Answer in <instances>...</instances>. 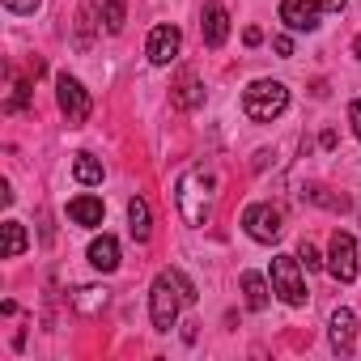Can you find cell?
<instances>
[{
  "mask_svg": "<svg viewBox=\"0 0 361 361\" xmlns=\"http://www.w3.org/2000/svg\"><path fill=\"white\" fill-rule=\"evenodd\" d=\"M213 188H217V178L209 170H200V166L178 178L174 200H178V213H183L188 226H204L209 221V213H213Z\"/></svg>",
  "mask_w": 361,
  "mask_h": 361,
  "instance_id": "1",
  "label": "cell"
},
{
  "mask_svg": "<svg viewBox=\"0 0 361 361\" xmlns=\"http://www.w3.org/2000/svg\"><path fill=\"white\" fill-rule=\"evenodd\" d=\"M183 302H188V293H183V285H178V272H174V268H166V272L153 276L149 310H153V327H157V331H170V327H174L178 306H183Z\"/></svg>",
  "mask_w": 361,
  "mask_h": 361,
  "instance_id": "2",
  "label": "cell"
},
{
  "mask_svg": "<svg viewBox=\"0 0 361 361\" xmlns=\"http://www.w3.org/2000/svg\"><path fill=\"white\" fill-rule=\"evenodd\" d=\"M285 106H289V90H285L281 81H255V85H247V94H243V111H247L255 123H272L276 115H285Z\"/></svg>",
  "mask_w": 361,
  "mask_h": 361,
  "instance_id": "3",
  "label": "cell"
},
{
  "mask_svg": "<svg viewBox=\"0 0 361 361\" xmlns=\"http://www.w3.org/2000/svg\"><path fill=\"white\" fill-rule=\"evenodd\" d=\"M272 293H281L289 306H306L302 259H293V255H276V259H272Z\"/></svg>",
  "mask_w": 361,
  "mask_h": 361,
  "instance_id": "4",
  "label": "cell"
},
{
  "mask_svg": "<svg viewBox=\"0 0 361 361\" xmlns=\"http://www.w3.org/2000/svg\"><path fill=\"white\" fill-rule=\"evenodd\" d=\"M327 272H331L340 285H353V281H357V243H353V234H344V230L331 234V247H327Z\"/></svg>",
  "mask_w": 361,
  "mask_h": 361,
  "instance_id": "5",
  "label": "cell"
},
{
  "mask_svg": "<svg viewBox=\"0 0 361 361\" xmlns=\"http://www.w3.org/2000/svg\"><path fill=\"white\" fill-rule=\"evenodd\" d=\"M56 98H60V111H64V119H68L73 128L90 119V94H85V85H81L77 77L60 73V77H56Z\"/></svg>",
  "mask_w": 361,
  "mask_h": 361,
  "instance_id": "6",
  "label": "cell"
},
{
  "mask_svg": "<svg viewBox=\"0 0 361 361\" xmlns=\"http://www.w3.org/2000/svg\"><path fill=\"white\" fill-rule=\"evenodd\" d=\"M243 226H247V234L255 238V243H276L281 238V213L272 209V204H251L247 213H243Z\"/></svg>",
  "mask_w": 361,
  "mask_h": 361,
  "instance_id": "7",
  "label": "cell"
},
{
  "mask_svg": "<svg viewBox=\"0 0 361 361\" xmlns=\"http://www.w3.org/2000/svg\"><path fill=\"white\" fill-rule=\"evenodd\" d=\"M281 22L298 35H310L319 30V5L314 0H281Z\"/></svg>",
  "mask_w": 361,
  "mask_h": 361,
  "instance_id": "8",
  "label": "cell"
},
{
  "mask_svg": "<svg viewBox=\"0 0 361 361\" xmlns=\"http://www.w3.org/2000/svg\"><path fill=\"white\" fill-rule=\"evenodd\" d=\"M200 35H204L209 47H221V43H226V35H230V13H226L221 0H209V5H204V13H200Z\"/></svg>",
  "mask_w": 361,
  "mask_h": 361,
  "instance_id": "9",
  "label": "cell"
},
{
  "mask_svg": "<svg viewBox=\"0 0 361 361\" xmlns=\"http://www.w3.org/2000/svg\"><path fill=\"white\" fill-rule=\"evenodd\" d=\"M178 47H183V35H178V26H153L145 51H149L153 64H170V60L178 56Z\"/></svg>",
  "mask_w": 361,
  "mask_h": 361,
  "instance_id": "10",
  "label": "cell"
},
{
  "mask_svg": "<svg viewBox=\"0 0 361 361\" xmlns=\"http://www.w3.org/2000/svg\"><path fill=\"white\" fill-rule=\"evenodd\" d=\"M170 102L178 106V111H192V106H200L204 102V85L196 81V73H183L174 81V94H170Z\"/></svg>",
  "mask_w": 361,
  "mask_h": 361,
  "instance_id": "11",
  "label": "cell"
},
{
  "mask_svg": "<svg viewBox=\"0 0 361 361\" xmlns=\"http://www.w3.org/2000/svg\"><path fill=\"white\" fill-rule=\"evenodd\" d=\"M353 331H357L353 310H336V314H331V348H336L340 357L353 353Z\"/></svg>",
  "mask_w": 361,
  "mask_h": 361,
  "instance_id": "12",
  "label": "cell"
},
{
  "mask_svg": "<svg viewBox=\"0 0 361 361\" xmlns=\"http://www.w3.org/2000/svg\"><path fill=\"white\" fill-rule=\"evenodd\" d=\"M90 264H94L98 272H115V268H119V243H115L111 234L94 238V243H90Z\"/></svg>",
  "mask_w": 361,
  "mask_h": 361,
  "instance_id": "13",
  "label": "cell"
},
{
  "mask_svg": "<svg viewBox=\"0 0 361 361\" xmlns=\"http://www.w3.org/2000/svg\"><path fill=\"white\" fill-rule=\"evenodd\" d=\"M68 217H73L77 226H102L106 209H102V200H98V196H77V200L68 204Z\"/></svg>",
  "mask_w": 361,
  "mask_h": 361,
  "instance_id": "14",
  "label": "cell"
},
{
  "mask_svg": "<svg viewBox=\"0 0 361 361\" xmlns=\"http://www.w3.org/2000/svg\"><path fill=\"white\" fill-rule=\"evenodd\" d=\"M128 221H132V238H136V243H149L153 226H149V204H145L140 196L128 200Z\"/></svg>",
  "mask_w": 361,
  "mask_h": 361,
  "instance_id": "15",
  "label": "cell"
},
{
  "mask_svg": "<svg viewBox=\"0 0 361 361\" xmlns=\"http://www.w3.org/2000/svg\"><path fill=\"white\" fill-rule=\"evenodd\" d=\"M243 293H247L251 310H268V285H264L259 272H243Z\"/></svg>",
  "mask_w": 361,
  "mask_h": 361,
  "instance_id": "16",
  "label": "cell"
},
{
  "mask_svg": "<svg viewBox=\"0 0 361 361\" xmlns=\"http://www.w3.org/2000/svg\"><path fill=\"white\" fill-rule=\"evenodd\" d=\"M73 174H77V183H85V188L102 183V166H98L90 153H77V161H73Z\"/></svg>",
  "mask_w": 361,
  "mask_h": 361,
  "instance_id": "17",
  "label": "cell"
},
{
  "mask_svg": "<svg viewBox=\"0 0 361 361\" xmlns=\"http://www.w3.org/2000/svg\"><path fill=\"white\" fill-rule=\"evenodd\" d=\"M22 251H26V230H22V221H5V255L18 259Z\"/></svg>",
  "mask_w": 361,
  "mask_h": 361,
  "instance_id": "18",
  "label": "cell"
},
{
  "mask_svg": "<svg viewBox=\"0 0 361 361\" xmlns=\"http://www.w3.org/2000/svg\"><path fill=\"white\" fill-rule=\"evenodd\" d=\"M123 22H128V0H106V30L119 35Z\"/></svg>",
  "mask_w": 361,
  "mask_h": 361,
  "instance_id": "19",
  "label": "cell"
},
{
  "mask_svg": "<svg viewBox=\"0 0 361 361\" xmlns=\"http://www.w3.org/2000/svg\"><path fill=\"white\" fill-rule=\"evenodd\" d=\"M77 306H81V310H98V306H106V289H77Z\"/></svg>",
  "mask_w": 361,
  "mask_h": 361,
  "instance_id": "20",
  "label": "cell"
},
{
  "mask_svg": "<svg viewBox=\"0 0 361 361\" xmlns=\"http://www.w3.org/2000/svg\"><path fill=\"white\" fill-rule=\"evenodd\" d=\"M39 5H43V0H5V9H9V13H35Z\"/></svg>",
  "mask_w": 361,
  "mask_h": 361,
  "instance_id": "21",
  "label": "cell"
},
{
  "mask_svg": "<svg viewBox=\"0 0 361 361\" xmlns=\"http://www.w3.org/2000/svg\"><path fill=\"white\" fill-rule=\"evenodd\" d=\"M298 255H302V264H306V268H319V264H323V259H319V251H314L306 238H302V251H298Z\"/></svg>",
  "mask_w": 361,
  "mask_h": 361,
  "instance_id": "22",
  "label": "cell"
},
{
  "mask_svg": "<svg viewBox=\"0 0 361 361\" xmlns=\"http://www.w3.org/2000/svg\"><path fill=\"white\" fill-rule=\"evenodd\" d=\"M272 47H276V56H293V39H289V35H281Z\"/></svg>",
  "mask_w": 361,
  "mask_h": 361,
  "instance_id": "23",
  "label": "cell"
},
{
  "mask_svg": "<svg viewBox=\"0 0 361 361\" xmlns=\"http://www.w3.org/2000/svg\"><path fill=\"white\" fill-rule=\"evenodd\" d=\"M348 119H353V132H357V136H361V98H357V102H353V106H348Z\"/></svg>",
  "mask_w": 361,
  "mask_h": 361,
  "instance_id": "24",
  "label": "cell"
},
{
  "mask_svg": "<svg viewBox=\"0 0 361 361\" xmlns=\"http://www.w3.org/2000/svg\"><path fill=\"white\" fill-rule=\"evenodd\" d=\"M314 5H319V9H327V13H340L348 0H314Z\"/></svg>",
  "mask_w": 361,
  "mask_h": 361,
  "instance_id": "25",
  "label": "cell"
},
{
  "mask_svg": "<svg viewBox=\"0 0 361 361\" xmlns=\"http://www.w3.org/2000/svg\"><path fill=\"white\" fill-rule=\"evenodd\" d=\"M243 39H247V47H255V43H259V39H264V35H259V30H255V26H247V35H243Z\"/></svg>",
  "mask_w": 361,
  "mask_h": 361,
  "instance_id": "26",
  "label": "cell"
},
{
  "mask_svg": "<svg viewBox=\"0 0 361 361\" xmlns=\"http://www.w3.org/2000/svg\"><path fill=\"white\" fill-rule=\"evenodd\" d=\"M353 51H357V56H361V35H357V43H353Z\"/></svg>",
  "mask_w": 361,
  "mask_h": 361,
  "instance_id": "27",
  "label": "cell"
}]
</instances>
